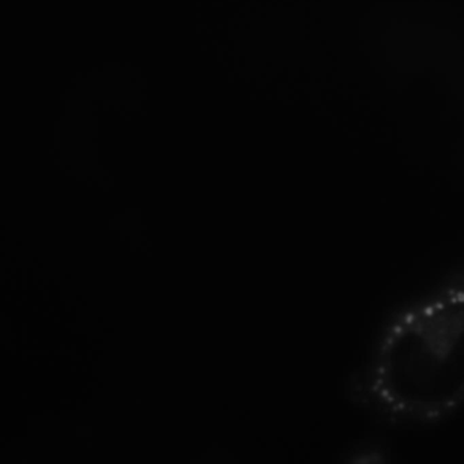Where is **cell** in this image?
Instances as JSON below:
<instances>
[{"label":"cell","instance_id":"1","mask_svg":"<svg viewBox=\"0 0 464 464\" xmlns=\"http://www.w3.org/2000/svg\"><path fill=\"white\" fill-rule=\"evenodd\" d=\"M350 390L369 414L399 428L439 426L464 409V270L388 314Z\"/></svg>","mask_w":464,"mask_h":464}]
</instances>
